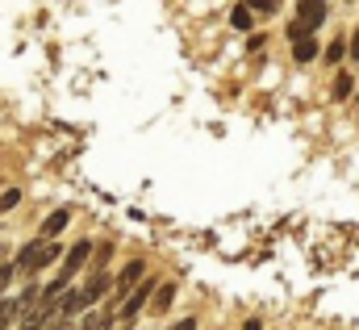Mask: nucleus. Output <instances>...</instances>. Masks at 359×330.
Here are the masks:
<instances>
[{"instance_id":"f257e3e1","label":"nucleus","mask_w":359,"mask_h":330,"mask_svg":"<svg viewBox=\"0 0 359 330\" xmlns=\"http://www.w3.org/2000/svg\"><path fill=\"white\" fill-rule=\"evenodd\" d=\"M63 255L59 243H42V239H34V243H25V247L17 251V272H42V268H50L55 259Z\"/></svg>"},{"instance_id":"f03ea898","label":"nucleus","mask_w":359,"mask_h":330,"mask_svg":"<svg viewBox=\"0 0 359 330\" xmlns=\"http://www.w3.org/2000/svg\"><path fill=\"white\" fill-rule=\"evenodd\" d=\"M151 297H155V280H142V284H134V293L121 301V318H126V322H134V318H138V310H142Z\"/></svg>"},{"instance_id":"7ed1b4c3","label":"nucleus","mask_w":359,"mask_h":330,"mask_svg":"<svg viewBox=\"0 0 359 330\" xmlns=\"http://www.w3.org/2000/svg\"><path fill=\"white\" fill-rule=\"evenodd\" d=\"M88 255H92V243H88V239H80L76 247L67 251V259H63V272H59L55 280H63V284H72V276H76V272H80V268L88 263Z\"/></svg>"},{"instance_id":"20e7f679","label":"nucleus","mask_w":359,"mask_h":330,"mask_svg":"<svg viewBox=\"0 0 359 330\" xmlns=\"http://www.w3.org/2000/svg\"><path fill=\"white\" fill-rule=\"evenodd\" d=\"M297 21H305L309 29H318L326 21V0H301L297 4Z\"/></svg>"},{"instance_id":"39448f33","label":"nucleus","mask_w":359,"mask_h":330,"mask_svg":"<svg viewBox=\"0 0 359 330\" xmlns=\"http://www.w3.org/2000/svg\"><path fill=\"white\" fill-rule=\"evenodd\" d=\"M67 222H72V213H67V209H55V213L42 222V243H55V239L67 230Z\"/></svg>"},{"instance_id":"423d86ee","label":"nucleus","mask_w":359,"mask_h":330,"mask_svg":"<svg viewBox=\"0 0 359 330\" xmlns=\"http://www.w3.org/2000/svg\"><path fill=\"white\" fill-rule=\"evenodd\" d=\"M142 276H147V263H142V259H130V263L121 268V276H117V289L130 293L134 284H142Z\"/></svg>"},{"instance_id":"0eeeda50","label":"nucleus","mask_w":359,"mask_h":330,"mask_svg":"<svg viewBox=\"0 0 359 330\" xmlns=\"http://www.w3.org/2000/svg\"><path fill=\"white\" fill-rule=\"evenodd\" d=\"M172 301H176V284H163V289H155L151 310H155V314H168V310H172Z\"/></svg>"},{"instance_id":"6e6552de","label":"nucleus","mask_w":359,"mask_h":330,"mask_svg":"<svg viewBox=\"0 0 359 330\" xmlns=\"http://www.w3.org/2000/svg\"><path fill=\"white\" fill-rule=\"evenodd\" d=\"M292 59H297V63H313V59H318V42H313V38L292 42Z\"/></svg>"},{"instance_id":"1a4fd4ad","label":"nucleus","mask_w":359,"mask_h":330,"mask_svg":"<svg viewBox=\"0 0 359 330\" xmlns=\"http://www.w3.org/2000/svg\"><path fill=\"white\" fill-rule=\"evenodd\" d=\"M230 25H234V29H251V25H255V17H251V8H247V4H238V8L230 13Z\"/></svg>"},{"instance_id":"9d476101","label":"nucleus","mask_w":359,"mask_h":330,"mask_svg":"<svg viewBox=\"0 0 359 330\" xmlns=\"http://www.w3.org/2000/svg\"><path fill=\"white\" fill-rule=\"evenodd\" d=\"M21 305H17V297H0V330H8V322H13V314H17Z\"/></svg>"},{"instance_id":"9b49d317","label":"nucleus","mask_w":359,"mask_h":330,"mask_svg":"<svg viewBox=\"0 0 359 330\" xmlns=\"http://www.w3.org/2000/svg\"><path fill=\"white\" fill-rule=\"evenodd\" d=\"M351 92H355V80H351V76H339V80H334V100H347Z\"/></svg>"},{"instance_id":"f8f14e48","label":"nucleus","mask_w":359,"mask_h":330,"mask_svg":"<svg viewBox=\"0 0 359 330\" xmlns=\"http://www.w3.org/2000/svg\"><path fill=\"white\" fill-rule=\"evenodd\" d=\"M21 205V188H8L4 197H0V213H8V209H17Z\"/></svg>"},{"instance_id":"ddd939ff","label":"nucleus","mask_w":359,"mask_h":330,"mask_svg":"<svg viewBox=\"0 0 359 330\" xmlns=\"http://www.w3.org/2000/svg\"><path fill=\"white\" fill-rule=\"evenodd\" d=\"M288 38H292V42H301V38H313V29H309L305 21H292V25H288Z\"/></svg>"},{"instance_id":"4468645a","label":"nucleus","mask_w":359,"mask_h":330,"mask_svg":"<svg viewBox=\"0 0 359 330\" xmlns=\"http://www.w3.org/2000/svg\"><path fill=\"white\" fill-rule=\"evenodd\" d=\"M343 55H347V42H330L326 46V63H343Z\"/></svg>"},{"instance_id":"2eb2a0df","label":"nucleus","mask_w":359,"mask_h":330,"mask_svg":"<svg viewBox=\"0 0 359 330\" xmlns=\"http://www.w3.org/2000/svg\"><path fill=\"white\" fill-rule=\"evenodd\" d=\"M247 8H255V13H276V0H243Z\"/></svg>"},{"instance_id":"dca6fc26","label":"nucleus","mask_w":359,"mask_h":330,"mask_svg":"<svg viewBox=\"0 0 359 330\" xmlns=\"http://www.w3.org/2000/svg\"><path fill=\"white\" fill-rule=\"evenodd\" d=\"M13 272H17V263H4V268H0V293L8 289V280H13Z\"/></svg>"},{"instance_id":"f3484780","label":"nucleus","mask_w":359,"mask_h":330,"mask_svg":"<svg viewBox=\"0 0 359 330\" xmlns=\"http://www.w3.org/2000/svg\"><path fill=\"white\" fill-rule=\"evenodd\" d=\"M172 330H196V318H180V322H176Z\"/></svg>"},{"instance_id":"a211bd4d","label":"nucleus","mask_w":359,"mask_h":330,"mask_svg":"<svg viewBox=\"0 0 359 330\" xmlns=\"http://www.w3.org/2000/svg\"><path fill=\"white\" fill-rule=\"evenodd\" d=\"M351 59L359 63V29H355V38H351Z\"/></svg>"},{"instance_id":"6ab92c4d","label":"nucleus","mask_w":359,"mask_h":330,"mask_svg":"<svg viewBox=\"0 0 359 330\" xmlns=\"http://www.w3.org/2000/svg\"><path fill=\"white\" fill-rule=\"evenodd\" d=\"M243 330H264V322H259V318H251V322H247Z\"/></svg>"}]
</instances>
